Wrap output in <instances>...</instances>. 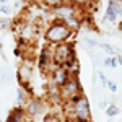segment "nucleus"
Listing matches in <instances>:
<instances>
[{
    "instance_id": "obj_19",
    "label": "nucleus",
    "mask_w": 122,
    "mask_h": 122,
    "mask_svg": "<svg viewBox=\"0 0 122 122\" xmlns=\"http://www.w3.org/2000/svg\"><path fill=\"white\" fill-rule=\"evenodd\" d=\"M72 122H83V121H72Z\"/></svg>"
},
{
    "instance_id": "obj_2",
    "label": "nucleus",
    "mask_w": 122,
    "mask_h": 122,
    "mask_svg": "<svg viewBox=\"0 0 122 122\" xmlns=\"http://www.w3.org/2000/svg\"><path fill=\"white\" fill-rule=\"evenodd\" d=\"M73 103V111L78 121L90 122V106H88V99L85 96H75L72 99Z\"/></svg>"
},
{
    "instance_id": "obj_14",
    "label": "nucleus",
    "mask_w": 122,
    "mask_h": 122,
    "mask_svg": "<svg viewBox=\"0 0 122 122\" xmlns=\"http://www.w3.org/2000/svg\"><path fill=\"white\" fill-rule=\"evenodd\" d=\"M42 122H59V119H57L56 116H52V114H49V116H46V117L42 119Z\"/></svg>"
},
{
    "instance_id": "obj_15",
    "label": "nucleus",
    "mask_w": 122,
    "mask_h": 122,
    "mask_svg": "<svg viewBox=\"0 0 122 122\" xmlns=\"http://www.w3.org/2000/svg\"><path fill=\"white\" fill-rule=\"evenodd\" d=\"M107 86H109V90H111V91H117V86H116L114 81H107Z\"/></svg>"
},
{
    "instance_id": "obj_9",
    "label": "nucleus",
    "mask_w": 122,
    "mask_h": 122,
    "mask_svg": "<svg viewBox=\"0 0 122 122\" xmlns=\"http://www.w3.org/2000/svg\"><path fill=\"white\" fill-rule=\"evenodd\" d=\"M8 122H23V111L15 109V111H13V114L8 117Z\"/></svg>"
},
{
    "instance_id": "obj_7",
    "label": "nucleus",
    "mask_w": 122,
    "mask_h": 122,
    "mask_svg": "<svg viewBox=\"0 0 122 122\" xmlns=\"http://www.w3.org/2000/svg\"><path fill=\"white\" fill-rule=\"evenodd\" d=\"M68 76H70V75L67 73L62 67H59V68H56V70H54V80H56V83L60 85V86L67 81V78H68Z\"/></svg>"
},
{
    "instance_id": "obj_4",
    "label": "nucleus",
    "mask_w": 122,
    "mask_h": 122,
    "mask_svg": "<svg viewBox=\"0 0 122 122\" xmlns=\"http://www.w3.org/2000/svg\"><path fill=\"white\" fill-rule=\"evenodd\" d=\"M78 90H80V85H78V80L75 76H68L67 81L62 86H60V96L65 98V99H73L75 96H78Z\"/></svg>"
},
{
    "instance_id": "obj_12",
    "label": "nucleus",
    "mask_w": 122,
    "mask_h": 122,
    "mask_svg": "<svg viewBox=\"0 0 122 122\" xmlns=\"http://www.w3.org/2000/svg\"><path fill=\"white\" fill-rule=\"evenodd\" d=\"M109 7H112V10L116 11V15H122V5L117 2H109Z\"/></svg>"
},
{
    "instance_id": "obj_3",
    "label": "nucleus",
    "mask_w": 122,
    "mask_h": 122,
    "mask_svg": "<svg viewBox=\"0 0 122 122\" xmlns=\"http://www.w3.org/2000/svg\"><path fill=\"white\" fill-rule=\"evenodd\" d=\"M75 57L72 54V47L67 46V44H60V46L56 47V52H54V60H56V64L59 65H68L72 60H73Z\"/></svg>"
},
{
    "instance_id": "obj_1",
    "label": "nucleus",
    "mask_w": 122,
    "mask_h": 122,
    "mask_svg": "<svg viewBox=\"0 0 122 122\" xmlns=\"http://www.w3.org/2000/svg\"><path fill=\"white\" fill-rule=\"evenodd\" d=\"M72 34V29L64 23H54L46 33V39L51 42H62Z\"/></svg>"
},
{
    "instance_id": "obj_5",
    "label": "nucleus",
    "mask_w": 122,
    "mask_h": 122,
    "mask_svg": "<svg viewBox=\"0 0 122 122\" xmlns=\"http://www.w3.org/2000/svg\"><path fill=\"white\" fill-rule=\"evenodd\" d=\"M56 13L60 16L62 20H65L68 23H73L75 25V18H73V8L70 5H60L56 8Z\"/></svg>"
},
{
    "instance_id": "obj_11",
    "label": "nucleus",
    "mask_w": 122,
    "mask_h": 122,
    "mask_svg": "<svg viewBox=\"0 0 122 122\" xmlns=\"http://www.w3.org/2000/svg\"><path fill=\"white\" fill-rule=\"evenodd\" d=\"M116 18H117L116 11L112 10V7H109V5H107V11H106V20H107V21H116Z\"/></svg>"
},
{
    "instance_id": "obj_16",
    "label": "nucleus",
    "mask_w": 122,
    "mask_h": 122,
    "mask_svg": "<svg viewBox=\"0 0 122 122\" xmlns=\"http://www.w3.org/2000/svg\"><path fill=\"white\" fill-rule=\"evenodd\" d=\"M103 49L106 51V52H109V54H112V47H109L107 44H103Z\"/></svg>"
},
{
    "instance_id": "obj_18",
    "label": "nucleus",
    "mask_w": 122,
    "mask_h": 122,
    "mask_svg": "<svg viewBox=\"0 0 122 122\" xmlns=\"http://www.w3.org/2000/svg\"><path fill=\"white\" fill-rule=\"evenodd\" d=\"M117 59H119V64L122 65V56H121V57H117Z\"/></svg>"
},
{
    "instance_id": "obj_6",
    "label": "nucleus",
    "mask_w": 122,
    "mask_h": 122,
    "mask_svg": "<svg viewBox=\"0 0 122 122\" xmlns=\"http://www.w3.org/2000/svg\"><path fill=\"white\" fill-rule=\"evenodd\" d=\"M20 80H21V83H28L29 80H31V75H33V70H31V64L28 62H25L23 65L20 67Z\"/></svg>"
},
{
    "instance_id": "obj_13",
    "label": "nucleus",
    "mask_w": 122,
    "mask_h": 122,
    "mask_svg": "<svg viewBox=\"0 0 122 122\" xmlns=\"http://www.w3.org/2000/svg\"><path fill=\"white\" fill-rule=\"evenodd\" d=\"M107 116H116V114H119V107L117 106H114V104H111L109 107H107Z\"/></svg>"
},
{
    "instance_id": "obj_10",
    "label": "nucleus",
    "mask_w": 122,
    "mask_h": 122,
    "mask_svg": "<svg viewBox=\"0 0 122 122\" xmlns=\"http://www.w3.org/2000/svg\"><path fill=\"white\" fill-rule=\"evenodd\" d=\"M49 64V51H44L42 54H41V68L44 70Z\"/></svg>"
},
{
    "instance_id": "obj_17",
    "label": "nucleus",
    "mask_w": 122,
    "mask_h": 122,
    "mask_svg": "<svg viewBox=\"0 0 122 122\" xmlns=\"http://www.w3.org/2000/svg\"><path fill=\"white\" fill-rule=\"evenodd\" d=\"M0 10H2L3 13H8V8H7V7H2V8H0Z\"/></svg>"
},
{
    "instance_id": "obj_8",
    "label": "nucleus",
    "mask_w": 122,
    "mask_h": 122,
    "mask_svg": "<svg viewBox=\"0 0 122 122\" xmlns=\"http://www.w3.org/2000/svg\"><path fill=\"white\" fill-rule=\"evenodd\" d=\"M39 111H41V104H39V101L33 99V101L29 103V106H28V112L31 114V116H36Z\"/></svg>"
}]
</instances>
